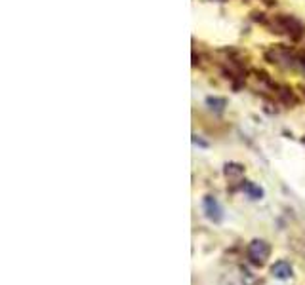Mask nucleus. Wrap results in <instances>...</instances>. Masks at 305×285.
<instances>
[{
	"label": "nucleus",
	"mask_w": 305,
	"mask_h": 285,
	"mask_svg": "<svg viewBox=\"0 0 305 285\" xmlns=\"http://www.w3.org/2000/svg\"><path fill=\"white\" fill-rule=\"evenodd\" d=\"M202 208H204V213L208 217L210 221H214V223H219L221 221V206L218 204V200H214L212 196H206L204 202H202Z\"/></svg>",
	"instance_id": "obj_2"
},
{
	"label": "nucleus",
	"mask_w": 305,
	"mask_h": 285,
	"mask_svg": "<svg viewBox=\"0 0 305 285\" xmlns=\"http://www.w3.org/2000/svg\"><path fill=\"white\" fill-rule=\"evenodd\" d=\"M271 274L277 277V279H288L292 276V266L288 264L286 260H279L271 266Z\"/></svg>",
	"instance_id": "obj_3"
},
{
	"label": "nucleus",
	"mask_w": 305,
	"mask_h": 285,
	"mask_svg": "<svg viewBox=\"0 0 305 285\" xmlns=\"http://www.w3.org/2000/svg\"><path fill=\"white\" fill-rule=\"evenodd\" d=\"M242 190L252 200H262L263 198V190L260 188V186H256L254 182H242Z\"/></svg>",
	"instance_id": "obj_4"
},
{
	"label": "nucleus",
	"mask_w": 305,
	"mask_h": 285,
	"mask_svg": "<svg viewBox=\"0 0 305 285\" xmlns=\"http://www.w3.org/2000/svg\"><path fill=\"white\" fill-rule=\"evenodd\" d=\"M248 255H250V259H252L254 264H263L265 260L269 259V255H271L269 243L262 242V240H256V242L250 243V247H248Z\"/></svg>",
	"instance_id": "obj_1"
}]
</instances>
